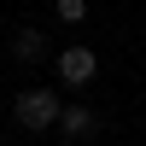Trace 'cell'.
Here are the masks:
<instances>
[{
    "instance_id": "6da1fadb",
    "label": "cell",
    "mask_w": 146,
    "mask_h": 146,
    "mask_svg": "<svg viewBox=\"0 0 146 146\" xmlns=\"http://www.w3.org/2000/svg\"><path fill=\"white\" fill-rule=\"evenodd\" d=\"M58 111H64V100H58L53 88H23L18 100H12V117H18V129H29V135L58 129Z\"/></svg>"
},
{
    "instance_id": "7a4b0ae2",
    "label": "cell",
    "mask_w": 146,
    "mask_h": 146,
    "mask_svg": "<svg viewBox=\"0 0 146 146\" xmlns=\"http://www.w3.org/2000/svg\"><path fill=\"white\" fill-rule=\"evenodd\" d=\"M94 70H100L94 47H64V53H58V76H64V88H88Z\"/></svg>"
},
{
    "instance_id": "3957f363",
    "label": "cell",
    "mask_w": 146,
    "mask_h": 146,
    "mask_svg": "<svg viewBox=\"0 0 146 146\" xmlns=\"http://www.w3.org/2000/svg\"><path fill=\"white\" fill-rule=\"evenodd\" d=\"M58 135H64V140L100 135V111H94V105H64V111H58Z\"/></svg>"
},
{
    "instance_id": "277c9868",
    "label": "cell",
    "mask_w": 146,
    "mask_h": 146,
    "mask_svg": "<svg viewBox=\"0 0 146 146\" xmlns=\"http://www.w3.org/2000/svg\"><path fill=\"white\" fill-rule=\"evenodd\" d=\"M12 58H18V64H41V58H47V35L35 29V23H18V35H12Z\"/></svg>"
},
{
    "instance_id": "5b68a950",
    "label": "cell",
    "mask_w": 146,
    "mask_h": 146,
    "mask_svg": "<svg viewBox=\"0 0 146 146\" xmlns=\"http://www.w3.org/2000/svg\"><path fill=\"white\" fill-rule=\"evenodd\" d=\"M58 23H82V18H88V0H58Z\"/></svg>"
}]
</instances>
